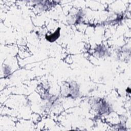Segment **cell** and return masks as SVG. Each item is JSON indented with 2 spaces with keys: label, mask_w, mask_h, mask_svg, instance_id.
<instances>
[{
  "label": "cell",
  "mask_w": 131,
  "mask_h": 131,
  "mask_svg": "<svg viewBox=\"0 0 131 131\" xmlns=\"http://www.w3.org/2000/svg\"><path fill=\"white\" fill-rule=\"evenodd\" d=\"M59 29L58 30H57L54 34H51V35L49 36V38L47 39L50 41H54L56 40L59 36Z\"/></svg>",
  "instance_id": "1"
}]
</instances>
